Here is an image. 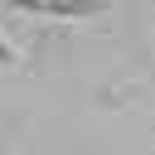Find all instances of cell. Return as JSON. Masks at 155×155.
Returning a JSON list of instances; mask_svg holds the SVG:
<instances>
[{
	"mask_svg": "<svg viewBox=\"0 0 155 155\" xmlns=\"http://www.w3.org/2000/svg\"><path fill=\"white\" fill-rule=\"evenodd\" d=\"M24 15H53V19H92L107 10V0H0Z\"/></svg>",
	"mask_w": 155,
	"mask_h": 155,
	"instance_id": "6da1fadb",
	"label": "cell"
},
{
	"mask_svg": "<svg viewBox=\"0 0 155 155\" xmlns=\"http://www.w3.org/2000/svg\"><path fill=\"white\" fill-rule=\"evenodd\" d=\"M10 58H15V48H10L5 39H0V63H10Z\"/></svg>",
	"mask_w": 155,
	"mask_h": 155,
	"instance_id": "7a4b0ae2",
	"label": "cell"
}]
</instances>
